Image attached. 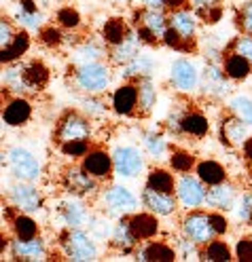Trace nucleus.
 <instances>
[{
  "label": "nucleus",
  "mask_w": 252,
  "mask_h": 262,
  "mask_svg": "<svg viewBox=\"0 0 252 262\" xmlns=\"http://www.w3.org/2000/svg\"><path fill=\"white\" fill-rule=\"evenodd\" d=\"M72 80H74V87L85 95H102L112 83V66L104 61L74 66Z\"/></svg>",
  "instance_id": "nucleus-1"
},
{
  "label": "nucleus",
  "mask_w": 252,
  "mask_h": 262,
  "mask_svg": "<svg viewBox=\"0 0 252 262\" xmlns=\"http://www.w3.org/2000/svg\"><path fill=\"white\" fill-rule=\"evenodd\" d=\"M62 252L68 260L74 262H91L98 260L100 248H98V239L85 231V228H64V233L60 237Z\"/></svg>",
  "instance_id": "nucleus-2"
},
{
  "label": "nucleus",
  "mask_w": 252,
  "mask_h": 262,
  "mask_svg": "<svg viewBox=\"0 0 252 262\" xmlns=\"http://www.w3.org/2000/svg\"><path fill=\"white\" fill-rule=\"evenodd\" d=\"M93 125L91 119L83 110H66L55 127V140L57 144L64 142H76V140H91Z\"/></svg>",
  "instance_id": "nucleus-3"
},
{
  "label": "nucleus",
  "mask_w": 252,
  "mask_h": 262,
  "mask_svg": "<svg viewBox=\"0 0 252 262\" xmlns=\"http://www.w3.org/2000/svg\"><path fill=\"white\" fill-rule=\"evenodd\" d=\"M180 235H184L195 245H206L212 239H216V231L210 220V211L204 209H189L180 220Z\"/></svg>",
  "instance_id": "nucleus-4"
},
{
  "label": "nucleus",
  "mask_w": 252,
  "mask_h": 262,
  "mask_svg": "<svg viewBox=\"0 0 252 262\" xmlns=\"http://www.w3.org/2000/svg\"><path fill=\"white\" fill-rule=\"evenodd\" d=\"M100 199L104 203L106 214L117 216V218L129 216L133 211H138V207L142 203V201H138V196L123 184H110L108 188H104L100 192Z\"/></svg>",
  "instance_id": "nucleus-5"
},
{
  "label": "nucleus",
  "mask_w": 252,
  "mask_h": 262,
  "mask_svg": "<svg viewBox=\"0 0 252 262\" xmlns=\"http://www.w3.org/2000/svg\"><path fill=\"white\" fill-rule=\"evenodd\" d=\"M7 165L15 180H24V182H36L43 176L41 161L24 146H11L7 150Z\"/></svg>",
  "instance_id": "nucleus-6"
},
{
  "label": "nucleus",
  "mask_w": 252,
  "mask_h": 262,
  "mask_svg": "<svg viewBox=\"0 0 252 262\" xmlns=\"http://www.w3.org/2000/svg\"><path fill=\"white\" fill-rule=\"evenodd\" d=\"M206 192H208V186L201 182L195 171L193 173L191 171L180 173L176 178V196H178V203L184 211L204 207L206 205Z\"/></svg>",
  "instance_id": "nucleus-7"
},
{
  "label": "nucleus",
  "mask_w": 252,
  "mask_h": 262,
  "mask_svg": "<svg viewBox=\"0 0 252 262\" xmlns=\"http://www.w3.org/2000/svg\"><path fill=\"white\" fill-rule=\"evenodd\" d=\"M112 163H114V173L125 180L138 178L146 167L144 150H140L138 146H133V144L117 146L112 150Z\"/></svg>",
  "instance_id": "nucleus-8"
},
{
  "label": "nucleus",
  "mask_w": 252,
  "mask_h": 262,
  "mask_svg": "<svg viewBox=\"0 0 252 262\" xmlns=\"http://www.w3.org/2000/svg\"><path fill=\"white\" fill-rule=\"evenodd\" d=\"M62 186L66 192L87 199L100 192V180L93 178L83 165H68L62 171Z\"/></svg>",
  "instance_id": "nucleus-9"
},
{
  "label": "nucleus",
  "mask_w": 252,
  "mask_h": 262,
  "mask_svg": "<svg viewBox=\"0 0 252 262\" xmlns=\"http://www.w3.org/2000/svg\"><path fill=\"white\" fill-rule=\"evenodd\" d=\"M55 214L64 228H85L91 218V211H89L85 199L76 196V194H70V192H68V196H64L57 203Z\"/></svg>",
  "instance_id": "nucleus-10"
},
{
  "label": "nucleus",
  "mask_w": 252,
  "mask_h": 262,
  "mask_svg": "<svg viewBox=\"0 0 252 262\" xmlns=\"http://www.w3.org/2000/svg\"><path fill=\"white\" fill-rule=\"evenodd\" d=\"M170 83L182 95L195 93L201 85V72L189 57H178L170 66Z\"/></svg>",
  "instance_id": "nucleus-11"
},
{
  "label": "nucleus",
  "mask_w": 252,
  "mask_h": 262,
  "mask_svg": "<svg viewBox=\"0 0 252 262\" xmlns=\"http://www.w3.org/2000/svg\"><path fill=\"white\" fill-rule=\"evenodd\" d=\"M9 201L15 209L26 211V214H34L45 207L43 192L34 186V182H24V180H17L9 188Z\"/></svg>",
  "instance_id": "nucleus-12"
},
{
  "label": "nucleus",
  "mask_w": 252,
  "mask_h": 262,
  "mask_svg": "<svg viewBox=\"0 0 252 262\" xmlns=\"http://www.w3.org/2000/svg\"><path fill=\"white\" fill-rule=\"evenodd\" d=\"M248 127L250 125H246L242 119H238L233 112L227 110V114L221 119V123H218V140H221V144L227 146V148L242 150L244 144L250 138Z\"/></svg>",
  "instance_id": "nucleus-13"
},
{
  "label": "nucleus",
  "mask_w": 252,
  "mask_h": 262,
  "mask_svg": "<svg viewBox=\"0 0 252 262\" xmlns=\"http://www.w3.org/2000/svg\"><path fill=\"white\" fill-rule=\"evenodd\" d=\"M9 254L13 260H24V262H36V260H49V250L45 239L32 237V239H22V237H13L9 243Z\"/></svg>",
  "instance_id": "nucleus-14"
},
{
  "label": "nucleus",
  "mask_w": 252,
  "mask_h": 262,
  "mask_svg": "<svg viewBox=\"0 0 252 262\" xmlns=\"http://www.w3.org/2000/svg\"><path fill=\"white\" fill-rule=\"evenodd\" d=\"M140 201L148 211H153V214H157L159 218H170L172 214H176V209L180 205L176 192H161V190H155L150 186L142 188Z\"/></svg>",
  "instance_id": "nucleus-15"
},
{
  "label": "nucleus",
  "mask_w": 252,
  "mask_h": 262,
  "mask_svg": "<svg viewBox=\"0 0 252 262\" xmlns=\"http://www.w3.org/2000/svg\"><path fill=\"white\" fill-rule=\"evenodd\" d=\"M131 21H133V28H144L148 32H153V34L161 40L165 30L170 28V13H165L163 9L140 7V9H133Z\"/></svg>",
  "instance_id": "nucleus-16"
},
{
  "label": "nucleus",
  "mask_w": 252,
  "mask_h": 262,
  "mask_svg": "<svg viewBox=\"0 0 252 262\" xmlns=\"http://www.w3.org/2000/svg\"><path fill=\"white\" fill-rule=\"evenodd\" d=\"M238 196H240L238 186H235L231 180H225L221 184L208 186L206 207L210 211H231L235 207V203H238Z\"/></svg>",
  "instance_id": "nucleus-17"
},
{
  "label": "nucleus",
  "mask_w": 252,
  "mask_h": 262,
  "mask_svg": "<svg viewBox=\"0 0 252 262\" xmlns=\"http://www.w3.org/2000/svg\"><path fill=\"white\" fill-rule=\"evenodd\" d=\"M199 89H204L206 95H212V97H227L231 93V80L227 78L223 66H218L214 61H210L206 66V70L201 72V85Z\"/></svg>",
  "instance_id": "nucleus-18"
},
{
  "label": "nucleus",
  "mask_w": 252,
  "mask_h": 262,
  "mask_svg": "<svg viewBox=\"0 0 252 262\" xmlns=\"http://www.w3.org/2000/svg\"><path fill=\"white\" fill-rule=\"evenodd\" d=\"M110 108L119 117H133L138 114V83L136 80H125L112 91Z\"/></svg>",
  "instance_id": "nucleus-19"
},
{
  "label": "nucleus",
  "mask_w": 252,
  "mask_h": 262,
  "mask_svg": "<svg viewBox=\"0 0 252 262\" xmlns=\"http://www.w3.org/2000/svg\"><path fill=\"white\" fill-rule=\"evenodd\" d=\"M81 165L85 167L93 178H98L100 182L108 180L114 173V163H112V152L104 148H91L85 157L81 159Z\"/></svg>",
  "instance_id": "nucleus-20"
},
{
  "label": "nucleus",
  "mask_w": 252,
  "mask_h": 262,
  "mask_svg": "<svg viewBox=\"0 0 252 262\" xmlns=\"http://www.w3.org/2000/svg\"><path fill=\"white\" fill-rule=\"evenodd\" d=\"M32 119V104L26 95H15L3 106V123L7 127H24Z\"/></svg>",
  "instance_id": "nucleus-21"
},
{
  "label": "nucleus",
  "mask_w": 252,
  "mask_h": 262,
  "mask_svg": "<svg viewBox=\"0 0 252 262\" xmlns=\"http://www.w3.org/2000/svg\"><path fill=\"white\" fill-rule=\"evenodd\" d=\"M13 21L26 30H43L45 15L38 9V0H20L13 5Z\"/></svg>",
  "instance_id": "nucleus-22"
},
{
  "label": "nucleus",
  "mask_w": 252,
  "mask_h": 262,
  "mask_svg": "<svg viewBox=\"0 0 252 262\" xmlns=\"http://www.w3.org/2000/svg\"><path fill=\"white\" fill-rule=\"evenodd\" d=\"M129 226L138 241H150L159 235V216L153 211H133L129 214Z\"/></svg>",
  "instance_id": "nucleus-23"
},
{
  "label": "nucleus",
  "mask_w": 252,
  "mask_h": 262,
  "mask_svg": "<svg viewBox=\"0 0 252 262\" xmlns=\"http://www.w3.org/2000/svg\"><path fill=\"white\" fill-rule=\"evenodd\" d=\"M106 47L108 45L104 40H95V38L81 40L72 51V63L81 66V63H91V61H104V59H108Z\"/></svg>",
  "instance_id": "nucleus-24"
},
{
  "label": "nucleus",
  "mask_w": 252,
  "mask_h": 262,
  "mask_svg": "<svg viewBox=\"0 0 252 262\" xmlns=\"http://www.w3.org/2000/svg\"><path fill=\"white\" fill-rule=\"evenodd\" d=\"M142 47L144 45L140 42L136 30H133L123 42L114 45V47H108V63L110 66H117V68H121V66H125L127 61H131L133 57H136L142 51Z\"/></svg>",
  "instance_id": "nucleus-25"
},
{
  "label": "nucleus",
  "mask_w": 252,
  "mask_h": 262,
  "mask_svg": "<svg viewBox=\"0 0 252 262\" xmlns=\"http://www.w3.org/2000/svg\"><path fill=\"white\" fill-rule=\"evenodd\" d=\"M199 15L193 11V7H184L170 13V28H174L178 34H182L189 40H197V30H199Z\"/></svg>",
  "instance_id": "nucleus-26"
},
{
  "label": "nucleus",
  "mask_w": 252,
  "mask_h": 262,
  "mask_svg": "<svg viewBox=\"0 0 252 262\" xmlns=\"http://www.w3.org/2000/svg\"><path fill=\"white\" fill-rule=\"evenodd\" d=\"M138 260H144V262H174V260H180L178 256V250L174 245L165 243V241H146L142 248L138 250L136 254Z\"/></svg>",
  "instance_id": "nucleus-27"
},
{
  "label": "nucleus",
  "mask_w": 252,
  "mask_h": 262,
  "mask_svg": "<svg viewBox=\"0 0 252 262\" xmlns=\"http://www.w3.org/2000/svg\"><path fill=\"white\" fill-rule=\"evenodd\" d=\"M110 248H114L119 254H129L136 245L140 243L133 235L131 226H129V216H121L112 226V235H110Z\"/></svg>",
  "instance_id": "nucleus-28"
},
{
  "label": "nucleus",
  "mask_w": 252,
  "mask_h": 262,
  "mask_svg": "<svg viewBox=\"0 0 252 262\" xmlns=\"http://www.w3.org/2000/svg\"><path fill=\"white\" fill-rule=\"evenodd\" d=\"M221 66L231 83H242V80H246L252 74V61L235 51H225Z\"/></svg>",
  "instance_id": "nucleus-29"
},
{
  "label": "nucleus",
  "mask_w": 252,
  "mask_h": 262,
  "mask_svg": "<svg viewBox=\"0 0 252 262\" xmlns=\"http://www.w3.org/2000/svg\"><path fill=\"white\" fill-rule=\"evenodd\" d=\"M180 134L187 138H206L210 134V119L201 110L189 108L180 119Z\"/></svg>",
  "instance_id": "nucleus-30"
},
{
  "label": "nucleus",
  "mask_w": 252,
  "mask_h": 262,
  "mask_svg": "<svg viewBox=\"0 0 252 262\" xmlns=\"http://www.w3.org/2000/svg\"><path fill=\"white\" fill-rule=\"evenodd\" d=\"M157 70V61L153 55H148L144 51H140L131 61H127L125 66H121V76L125 80H138V78H144V76H153Z\"/></svg>",
  "instance_id": "nucleus-31"
},
{
  "label": "nucleus",
  "mask_w": 252,
  "mask_h": 262,
  "mask_svg": "<svg viewBox=\"0 0 252 262\" xmlns=\"http://www.w3.org/2000/svg\"><path fill=\"white\" fill-rule=\"evenodd\" d=\"M136 83H138V114L140 117H148V114L155 110L157 100H159L157 85H155L153 76L138 78Z\"/></svg>",
  "instance_id": "nucleus-32"
},
{
  "label": "nucleus",
  "mask_w": 252,
  "mask_h": 262,
  "mask_svg": "<svg viewBox=\"0 0 252 262\" xmlns=\"http://www.w3.org/2000/svg\"><path fill=\"white\" fill-rule=\"evenodd\" d=\"M30 45H32L30 30L22 28V30H17V34H15V38L11 40V45H9V47H5L3 51H0V59H3V63H5V66L20 61V59L28 53Z\"/></svg>",
  "instance_id": "nucleus-33"
},
{
  "label": "nucleus",
  "mask_w": 252,
  "mask_h": 262,
  "mask_svg": "<svg viewBox=\"0 0 252 262\" xmlns=\"http://www.w3.org/2000/svg\"><path fill=\"white\" fill-rule=\"evenodd\" d=\"M133 32V26H129L127 19L123 17H108L102 26V40L108 45V47H114L123 42L129 34Z\"/></svg>",
  "instance_id": "nucleus-34"
},
{
  "label": "nucleus",
  "mask_w": 252,
  "mask_h": 262,
  "mask_svg": "<svg viewBox=\"0 0 252 262\" xmlns=\"http://www.w3.org/2000/svg\"><path fill=\"white\" fill-rule=\"evenodd\" d=\"M195 173L199 176V180H201V182H204L206 186H214V184H221V182H225V180H229L227 169H225L218 161H214V159L197 161Z\"/></svg>",
  "instance_id": "nucleus-35"
},
{
  "label": "nucleus",
  "mask_w": 252,
  "mask_h": 262,
  "mask_svg": "<svg viewBox=\"0 0 252 262\" xmlns=\"http://www.w3.org/2000/svg\"><path fill=\"white\" fill-rule=\"evenodd\" d=\"M142 150L150 159H155L157 163L170 157V146H167V140L161 134H157V131H146V134H142Z\"/></svg>",
  "instance_id": "nucleus-36"
},
{
  "label": "nucleus",
  "mask_w": 252,
  "mask_h": 262,
  "mask_svg": "<svg viewBox=\"0 0 252 262\" xmlns=\"http://www.w3.org/2000/svg\"><path fill=\"white\" fill-rule=\"evenodd\" d=\"M233 254L235 252H231L229 245L218 237L199 248V260H210V262H229L233 260Z\"/></svg>",
  "instance_id": "nucleus-37"
},
{
  "label": "nucleus",
  "mask_w": 252,
  "mask_h": 262,
  "mask_svg": "<svg viewBox=\"0 0 252 262\" xmlns=\"http://www.w3.org/2000/svg\"><path fill=\"white\" fill-rule=\"evenodd\" d=\"M144 186H150L155 190H161V192H176V178L170 169L165 167H153L146 176V184Z\"/></svg>",
  "instance_id": "nucleus-38"
},
{
  "label": "nucleus",
  "mask_w": 252,
  "mask_h": 262,
  "mask_svg": "<svg viewBox=\"0 0 252 262\" xmlns=\"http://www.w3.org/2000/svg\"><path fill=\"white\" fill-rule=\"evenodd\" d=\"M11 226H13V235L22 237V239H32V237L41 235L38 222L30 214H26V211H17V214L11 218Z\"/></svg>",
  "instance_id": "nucleus-39"
},
{
  "label": "nucleus",
  "mask_w": 252,
  "mask_h": 262,
  "mask_svg": "<svg viewBox=\"0 0 252 262\" xmlns=\"http://www.w3.org/2000/svg\"><path fill=\"white\" fill-rule=\"evenodd\" d=\"M193 3V11L199 15L201 21L206 24H218L223 17V5L221 0H191Z\"/></svg>",
  "instance_id": "nucleus-40"
},
{
  "label": "nucleus",
  "mask_w": 252,
  "mask_h": 262,
  "mask_svg": "<svg viewBox=\"0 0 252 262\" xmlns=\"http://www.w3.org/2000/svg\"><path fill=\"white\" fill-rule=\"evenodd\" d=\"M161 45L167 47V49H174V51H178V53H193V51H197V40L184 38L182 34H178L174 28L165 30V34L161 38Z\"/></svg>",
  "instance_id": "nucleus-41"
},
{
  "label": "nucleus",
  "mask_w": 252,
  "mask_h": 262,
  "mask_svg": "<svg viewBox=\"0 0 252 262\" xmlns=\"http://www.w3.org/2000/svg\"><path fill=\"white\" fill-rule=\"evenodd\" d=\"M229 112H233L238 119H242L246 125L252 127V97L250 95H233L227 106Z\"/></svg>",
  "instance_id": "nucleus-42"
},
{
  "label": "nucleus",
  "mask_w": 252,
  "mask_h": 262,
  "mask_svg": "<svg viewBox=\"0 0 252 262\" xmlns=\"http://www.w3.org/2000/svg\"><path fill=\"white\" fill-rule=\"evenodd\" d=\"M167 163H170V167L176 171V173H189V171H195V165L197 161L191 152L182 150V148H176L170 152V157H167Z\"/></svg>",
  "instance_id": "nucleus-43"
},
{
  "label": "nucleus",
  "mask_w": 252,
  "mask_h": 262,
  "mask_svg": "<svg viewBox=\"0 0 252 262\" xmlns=\"http://www.w3.org/2000/svg\"><path fill=\"white\" fill-rule=\"evenodd\" d=\"M235 220L242 224H252V190H242L238 196V203L233 207Z\"/></svg>",
  "instance_id": "nucleus-44"
},
{
  "label": "nucleus",
  "mask_w": 252,
  "mask_h": 262,
  "mask_svg": "<svg viewBox=\"0 0 252 262\" xmlns=\"http://www.w3.org/2000/svg\"><path fill=\"white\" fill-rule=\"evenodd\" d=\"M91 150V140H76V142H64L60 144V152L68 159H83Z\"/></svg>",
  "instance_id": "nucleus-45"
},
{
  "label": "nucleus",
  "mask_w": 252,
  "mask_h": 262,
  "mask_svg": "<svg viewBox=\"0 0 252 262\" xmlns=\"http://www.w3.org/2000/svg\"><path fill=\"white\" fill-rule=\"evenodd\" d=\"M81 108H83V112H85L89 119H93V117H104V114L108 112L106 102H102V97H100V95H85V97L81 100Z\"/></svg>",
  "instance_id": "nucleus-46"
},
{
  "label": "nucleus",
  "mask_w": 252,
  "mask_h": 262,
  "mask_svg": "<svg viewBox=\"0 0 252 262\" xmlns=\"http://www.w3.org/2000/svg\"><path fill=\"white\" fill-rule=\"evenodd\" d=\"M112 226L114 224H110L104 216H93L91 214V218H89V224H87V228H89V233L98 239V241H104V239H110V235H112Z\"/></svg>",
  "instance_id": "nucleus-47"
},
{
  "label": "nucleus",
  "mask_w": 252,
  "mask_h": 262,
  "mask_svg": "<svg viewBox=\"0 0 252 262\" xmlns=\"http://www.w3.org/2000/svg\"><path fill=\"white\" fill-rule=\"evenodd\" d=\"M235 24L242 30V34L252 36V0H246L235 11Z\"/></svg>",
  "instance_id": "nucleus-48"
},
{
  "label": "nucleus",
  "mask_w": 252,
  "mask_h": 262,
  "mask_svg": "<svg viewBox=\"0 0 252 262\" xmlns=\"http://www.w3.org/2000/svg\"><path fill=\"white\" fill-rule=\"evenodd\" d=\"M55 19H57V26L64 30H76L81 26V15L72 7H62L55 15Z\"/></svg>",
  "instance_id": "nucleus-49"
},
{
  "label": "nucleus",
  "mask_w": 252,
  "mask_h": 262,
  "mask_svg": "<svg viewBox=\"0 0 252 262\" xmlns=\"http://www.w3.org/2000/svg\"><path fill=\"white\" fill-rule=\"evenodd\" d=\"M225 51H235V53H240V55H244L246 59L252 61V36H248V34L235 36V38L225 47Z\"/></svg>",
  "instance_id": "nucleus-50"
},
{
  "label": "nucleus",
  "mask_w": 252,
  "mask_h": 262,
  "mask_svg": "<svg viewBox=\"0 0 252 262\" xmlns=\"http://www.w3.org/2000/svg\"><path fill=\"white\" fill-rule=\"evenodd\" d=\"M41 42L45 47H60L64 42V34H62V30L55 28V26H47L41 30Z\"/></svg>",
  "instance_id": "nucleus-51"
},
{
  "label": "nucleus",
  "mask_w": 252,
  "mask_h": 262,
  "mask_svg": "<svg viewBox=\"0 0 252 262\" xmlns=\"http://www.w3.org/2000/svg\"><path fill=\"white\" fill-rule=\"evenodd\" d=\"M235 258L240 262H252V237H242L235 243Z\"/></svg>",
  "instance_id": "nucleus-52"
},
{
  "label": "nucleus",
  "mask_w": 252,
  "mask_h": 262,
  "mask_svg": "<svg viewBox=\"0 0 252 262\" xmlns=\"http://www.w3.org/2000/svg\"><path fill=\"white\" fill-rule=\"evenodd\" d=\"M210 220H212V226H214V231H216L218 237H223V235L229 233V220L225 216V211H210Z\"/></svg>",
  "instance_id": "nucleus-53"
},
{
  "label": "nucleus",
  "mask_w": 252,
  "mask_h": 262,
  "mask_svg": "<svg viewBox=\"0 0 252 262\" xmlns=\"http://www.w3.org/2000/svg\"><path fill=\"white\" fill-rule=\"evenodd\" d=\"M15 34H17V30L13 28V21L3 17V21H0V47H3V49L9 47L11 40L15 38Z\"/></svg>",
  "instance_id": "nucleus-54"
},
{
  "label": "nucleus",
  "mask_w": 252,
  "mask_h": 262,
  "mask_svg": "<svg viewBox=\"0 0 252 262\" xmlns=\"http://www.w3.org/2000/svg\"><path fill=\"white\" fill-rule=\"evenodd\" d=\"M191 0H165V11L172 13V11H178V9H184L189 7Z\"/></svg>",
  "instance_id": "nucleus-55"
},
{
  "label": "nucleus",
  "mask_w": 252,
  "mask_h": 262,
  "mask_svg": "<svg viewBox=\"0 0 252 262\" xmlns=\"http://www.w3.org/2000/svg\"><path fill=\"white\" fill-rule=\"evenodd\" d=\"M140 3L146 9H163L165 11V0H140Z\"/></svg>",
  "instance_id": "nucleus-56"
},
{
  "label": "nucleus",
  "mask_w": 252,
  "mask_h": 262,
  "mask_svg": "<svg viewBox=\"0 0 252 262\" xmlns=\"http://www.w3.org/2000/svg\"><path fill=\"white\" fill-rule=\"evenodd\" d=\"M112 3H117V5H127L129 0H112Z\"/></svg>",
  "instance_id": "nucleus-57"
},
{
  "label": "nucleus",
  "mask_w": 252,
  "mask_h": 262,
  "mask_svg": "<svg viewBox=\"0 0 252 262\" xmlns=\"http://www.w3.org/2000/svg\"><path fill=\"white\" fill-rule=\"evenodd\" d=\"M246 163H248V167H250V171H252V159H250V161H246Z\"/></svg>",
  "instance_id": "nucleus-58"
}]
</instances>
